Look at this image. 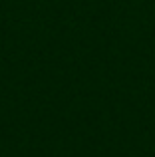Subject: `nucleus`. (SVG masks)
Instances as JSON below:
<instances>
[]
</instances>
